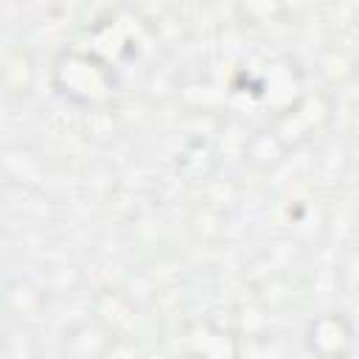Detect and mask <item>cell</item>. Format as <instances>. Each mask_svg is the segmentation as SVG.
Instances as JSON below:
<instances>
[{
  "mask_svg": "<svg viewBox=\"0 0 359 359\" xmlns=\"http://www.w3.org/2000/svg\"><path fill=\"white\" fill-rule=\"evenodd\" d=\"M309 348L320 356H342L351 348V325L342 314L317 317L309 328Z\"/></svg>",
  "mask_w": 359,
  "mask_h": 359,
  "instance_id": "3957f363",
  "label": "cell"
},
{
  "mask_svg": "<svg viewBox=\"0 0 359 359\" xmlns=\"http://www.w3.org/2000/svg\"><path fill=\"white\" fill-rule=\"evenodd\" d=\"M328 118V107L320 95H303L300 101H294L280 118H278V126H275V137L289 146V143H300L306 140L323 121Z\"/></svg>",
  "mask_w": 359,
  "mask_h": 359,
  "instance_id": "7a4b0ae2",
  "label": "cell"
},
{
  "mask_svg": "<svg viewBox=\"0 0 359 359\" xmlns=\"http://www.w3.org/2000/svg\"><path fill=\"white\" fill-rule=\"evenodd\" d=\"M283 11V0H238V14L250 25H266L278 20Z\"/></svg>",
  "mask_w": 359,
  "mask_h": 359,
  "instance_id": "277c9868",
  "label": "cell"
},
{
  "mask_svg": "<svg viewBox=\"0 0 359 359\" xmlns=\"http://www.w3.org/2000/svg\"><path fill=\"white\" fill-rule=\"evenodd\" d=\"M56 87L76 104L98 107L112 98V76L107 65L87 53H65L56 65Z\"/></svg>",
  "mask_w": 359,
  "mask_h": 359,
  "instance_id": "6da1fadb",
  "label": "cell"
}]
</instances>
